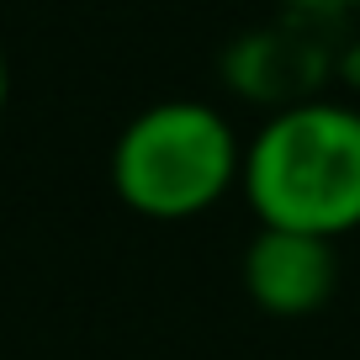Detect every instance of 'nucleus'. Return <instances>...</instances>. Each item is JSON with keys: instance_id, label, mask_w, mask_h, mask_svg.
I'll use <instances>...</instances> for the list:
<instances>
[{"instance_id": "f257e3e1", "label": "nucleus", "mask_w": 360, "mask_h": 360, "mask_svg": "<svg viewBox=\"0 0 360 360\" xmlns=\"http://www.w3.org/2000/svg\"><path fill=\"white\" fill-rule=\"evenodd\" d=\"M244 202L259 228L345 238L360 228V106L286 101L244 143Z\"/></svg>"}, {"instance_id": "f03ea898", "label": "nucleus", "mask_w": 360, "mask_h": 360, "mask_svg": "<svg viewBox=\"0 0 360 360\" xmlns=\"http://www.w3.org/2000/svg\"><path fill=\"white\" fill-rule=\"evenodd\" d=\"M244 143L217 106L169 96L154 101L117 133L112 143V191L122 207L154 223L202 217L238 191Z\"/></svg>"}, {"instance_id": "7ed1b4c3", "label": "nucleus", "mask_w": 360, "mask_h": 360, "mask_svg": "<svg viewBox=\"0 0 360 360\" xmlns=\"http://www.w3.org/2000/svg\"><path fill=\"white\" fill-rule=\"evenodd\" d=\"M249 302L265 318H313L328 307L339 286V249L334 238L292 233V228H259L238 259Z\"/></svg>"}, {"instance_id": "20e7f679", "label": "nucleus", "mask_w": 360, "mask_h": 360, "mask_svg": "<svg viewBox=\"0 0 360 360\" xmlns=\"http://www.w3.org/2000/svg\"><path fill=\"white\" fill-rule=\"evenodd\" d=\"M339 79H345V90L349 96H360V37L339 53Z\"/></svg>"}, {"instance_id": "39448f33", "label": "nucleus", "mask_w": 360, "mask_h": 360, "mask_svg": "<svg viewBox=\"0 0 360 360\" xmlns=\"http://www.w3.org/2000/svg\"><path fill=\"white\" fill-rule=\"evenodd\" d=\"M6 101H11V64H6V53H0V112H6Z\"/></svg>"}]
</instances>
